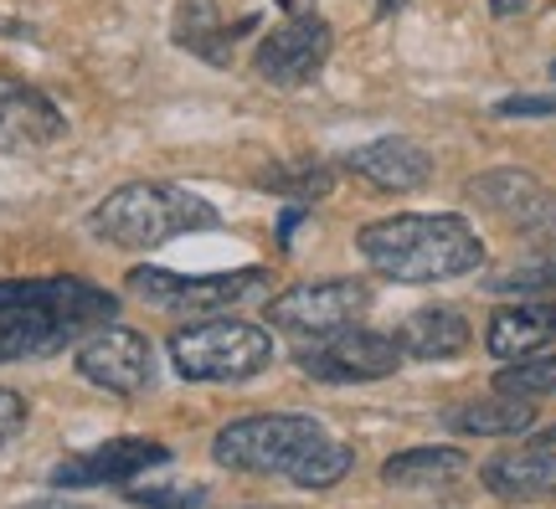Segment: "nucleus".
<instances>
[{
  "mask_svg": "<svg viewBox=\"0 0 556 509\" xmlns=\"http://www.w3.org/2000/svg\"><path fill=\"white\" fill-rule=\"evenodd\" d=\"M119 319V298L78 273L0 278V366H26Z\"/></svg>",
  "mask_w": 556,
  "mask_h": 509,
  "instance_id": "1",
  "label": "nucleus"
},
{
  "mask_svg": "<svg viewBox=\"0 0 556 509\" xmlns=\"http://www.w3.org/2000/svg\"><path fill=\"white\" fill-rule=\"evenodd\" d=\"M212 458L232 473L289 479L299 489H336L340 479L356 469V453L340 437H330L315 417H294V411L227 422L212 443Z\"/></svg>",
  "mask_w": 556,
  "mask_h": 509,
  "instance_id": "2",
  "label": "nucleus"
},
{
  "mask_svg": "<svg viewBox=\"0 0 556 509\" xmlns=\"http://www.w3.org/2000/svg\"><path fill=\"white\" fill-rule=\"evenodd\" d=\"M361 257L392 283H443L464 278L484 263L479 232L454 212H402L387 221L361 227Z\"/></svg>",
  "mask_w": 556,
  "mask_h": 509,
  "instance_id": "3",
  "label": "nucleus"
},
{
  "mask_svg": "<svg viewBox=\"0 0 556 509\" xmlns=\"http://www.w3.org/2000/svg\"><path fill=\"white\" fill-rule=\"evenodd\" d=\"M206 227H222L217 206L186 186H165V180H129L119 191H109L88 216V232L99 242L129 247V253H150V247H165V242L206 232Z\"/></svg>",
  "mask_w": 556,
  "mask_h": 509,
  "instance_id": "4",
  "label": "nucleus"
},
{
  "mask_svg": "<svg viewBox=\"0 0 556 509\" xmlns=\"http://www.w3.org/2000/svg\"><path fill=\"white\" fill-rule=\"evenodd\" d=\"M170 360L186 381H248L274 366V334L248 319H201L170 334Z\"/></svg>",
  "mask_w": 556,
  "mask_h": 509,
  "instance_id": "5",
  "label": "nucleus"
},
{
  "mask_svg": "<svg viewBox=\"0 0 556 509\" xmlns=\"http://www.w3.org/2000/svg\"><path fill=\"white\" fill-rule=\"evenodd\" d=\"M129 294L170 314H222L232 304L268 294V268H238V273H170V268H135Z\"/></svg>",
  "mask_w": 556,
  "mask_h": 509,
  "instance_id": "6",
  "label": "nucleus"
},
{
  "mask_svg": "<svg viewBox=\"0 0 556 509\" xmlns=\"http://www.w3.org/2000/svg\"><path fill=\"white\" fill-rule=\"evenodd\" d=\"M371 309V289L361 278H319V283H294L268 304L274 330H283L289 340H325V334L351 330L361 314Z\"/></svg>",
  "mask_w": 556,
  "mask_h": 509,
  "instance_id": "7",
  "label": "nucleus"
},
{
  "mask_svg": "<svg viewBox=\"0 0 556 509\" xmlns=\"http://www.w3.org/2000/svg\"><path fill=\"white\" fill-rule=\"evenodd\" d=\"M407 360L397 345V334L377 330H340L325 340H304L299 345V371L325 381V386H361V381H381Z\"/></svg>",
  "mask_w": 556,
  "mask_h": 509,
  "instance_id": "8",
  "label": "nucleus"
},
{
  "mask_svg": "<svg viewBox=\"0 0 556 509\" xmlns=\"http://www.w3.org/2000/svg\"><path fill=\"white\" fill-rule=\"evenodd\" d=\"M78 376L93 381L99 392L114 396H139L155 386V351L139 330H124V325H103V330L83 334L78 340Z\"/></svg>",
  "mask_w": 556,
  "mask_h": 509,
  "instance_id": "9",
  "label": "nucleus"
},
{
  "mask_svg": "<svg viewBox=\"0 0 556 509\" xmlns=\"http://www.w3.org/2000/svg\"><path fill=\"white\" fill-rule=\"evenodd\" d=\"M464 196L475 201L479 212L510 221L531 242H552L556 237V191H546L526 170H484V176H475L464 186Z\"/></svg>",
  "mask_w": 556,
  "mask_h": 509,
  "instance_id": "10",
  "label": "nucleus"
},
{
  "mask_svg": "<svg viewBox=\"0 0 556 509\" xmlns=\"http://www.w3.org/2000/svg\"><path fill=\"white\" fill-rule=\"evenodd\" d=\"M330 41H336L330 37V21L319 16V11H299V16H289L283 26H274L258 41L253 73L263 82H274V88H299V82H309L325 67Z\"/></svg>",
  "mask_w": 556,
  "mask_h": 509,
  "instance_id": "11",
  "label": "nucleus"
},
{
  "mask_svg": "<svg viewBox=\"0 0 556 509\" xmlns=\"http://www.w3.org/2000/svg\"><path fill=\"white\" fill-rule=\"evenodd\" d=\"M170 458L165 443L155 437H109L99 448L73 453L52 469V489H99V484H135L144 469H160Z\"/></svg>",
  "mask_w": 556,
  "mask_h": 509,
  "instance_id": "12",
  "label": "nucleus"
},
{
  "mask_svg": "<svg viewBox=\"0 0 556 509\" xmlns=\"http://www.w3.org/2000/svg\"><path fill=\"white\" fill-rule=\"evenodd\" d=\"M67 135L62 109L41 88L0 73V155H31Z\"/></svg>",
  "mask_w": 556,
  "mask_h": 509,
  "instance_id": "13",
  "label": "nucleus"
},
{
  "mask_svg": "<svg viewBox=\"0 0 556 509\" xmlns=\"http://www.w3.org/2000/svg\"><path fill=\"white\" fill-rule=\"evenodd\" d=\"M484 489L495 499H510V505H546L556 499V448L552 443H536V448H510L495 453L484 469Z\"/></svg>",
  "mask_w": 556,
  "mask_h": 509,
  "instance_id": "14",
  "label": "nucleus"
},
{
  "mask_svg": "<svg viewBox=\"0 0 556 509\" xmlns=\"http://www.w3.org/2000/svg\"><path fill=\"white\" fill-rule=\"evenodd\" d=\"M345 170L361 180H371L381 191H422L428 180H433V155L413 144V139L402 135H387V139H371V144H361L345 155Z\"/></svg>",
  "mask_w": 556,
  "mask_h": 509,
  "instance_id": "15",
  "label": "nucleus"
},
{
  "mask_svg": "<svg viewBox=\"0 0 556 509\" xmlns=\"http://www.w3.org/2000/svg\"><path fill=\"white\" fill-rule=\"evenodd\" d=\"M552 340H556V304H546V298H520V304L495 309L490 334H484L495 360H526V355L546 351Z\"/></svg>",
  "mask_w": 556,
  "mask_h": 509,
  "instance_id": "16",
  "label": "nucleus"
},
{
  "mask_svg": "<svg viewBox=\"0 0 556 509\" xmlns=\"http://www.w3.org/2000/svg\"><path fill=\"white\" fill-rule=\"evenodd\" d=\"M253 26H258V16H242L238 26H227L217 11V0H180L170 37H176V47H186V52L227 67V62H232V41H238L242 31H253Z\"/></svg>",
  "mask_w": 556,
  "mask_h": 509,
  "instance_id": "17",
  "label": "nucleus"
},
{
  "mask_svg": "<svg viewBox=\"0 0 556 509\" xmlns=\"http://www.w3.org/2000/svg\"><path fill=\"white\" fill-rule=\"evenodd\" d=\"M397 345L407 360H448L469 345V319L454 304H433V309H417L402 319Z\"/></svg>",
  "mask_w": 556,
  "mask_h": 509,
  "instance_id": "18",
  "label": "nucleus"
},
{
  "mask_svg": "<svg viewBox=\"0 0 556 509\" xmlns=\"http://www.w3.org/2000/svg\"><path fill=\"white\" fill-rule=\"evenodd\" d=\"M464 437H516V432L536 428V402L531 396H490V402H464L443 417Z\"/></svg>",
  "mask_w": 556,
  "mask_h": 509,
  "instance_id": "19",
  "label": "nucleus"
},
{
  "mask_svg": "<svg viewBox=\"0 0 556 509\" xmlns=\"http://www.w3.org/2000/svg\"><path fill=\"white\" fill-rule=\"evenodd\" d=\"M464 469H469V458L458 448H407L381 463V479H387L392 489H433V484L458 479Z\"/></svg>",
  "mask_w": 556,
  "mask_h": 509,
  "instance_id": "20",
  "label": "nucleus"
},
{
  "mask_svg": "<svg viewBox=\"0 0 556 509\" xmlns=\"http://www.w3.org/2000/svg\"><path fill=\"white\" fill-rule=\"evenodd\" d=\"M263 186H268V191H278V196L319 201V196H330L336 170H330V165H315V160H304V165H278V170H268V176H263Z\"/></svg>",
  "mask_w": 556,
  "mask_h": 509,
  "instance_id": "21",
  "label": "nucleus"
},
{
  "mask_svg": "<svg viewBox=\"0 0 556 509\" xmlns=\"http://www.w3.org/2000/svg\"><path fill=\"white\" fill-rule=\"evenodd\" d=\"M495 392H505V396H556V355L505 366V371L495 376Z\"/></svg>",
  "mask_w": 556,
  "mask_h": 509,
  "instance_id": "22",
  "label": "nucleus"
},
{
  "mask_svg": "<svg viewBox=\"0 0 556 509\" xmlns=\"http://www.w3.org/2000/svg\"><path fill=\"white\" fill-rule=\"evenodd\" d=\"M490 294H546L556 289V257H531V263H516L500 278H484Z\"/></svg>",
  "mask_w": 556,
  "mask_h": 509,
  "instance_id": "23",
  "label": "nucleus"
},
{
  "mask_svg": "<svg viewBox=\"0 0 556 509\" xmlns=\"http://www.w3.org/2000/svg\"><path fill=\"white\" fill-rule=\"evenodd\" d=\"M129 499L144 509H201L206 484H129Z\"/></svg>",
  "mask_w": 556,
  "mask_h": 509,
  "instance_id": "24",
  "label": "nucleus"
},
{
  "mask_svg": "<svg viewBox=\"0 0 556 509\" xmlns=\"http://www.w3.org/2000/svg\"><path fill=\"white\" fill-rule=\"evenodd\" d=\"M500 118H546L556 114V93H516V99H505L495 109Z\"/></svg>",
  "mask_w": 556,
  "mask_h": 509,
  "instance_id": "25",
  "label": "nucleus"
},
{
  "mask_svg": "<svg viewBox=\"0 0 556 509\" xmlns=\"http://www.w3.org/2000/svg\"><path fill=\"white\" fill-rule=\"evenodd\" d=\"M21 428H26V402H21L16 392H5V386H0V448H5Z\"/></svg>",
  "mask_w": 556,
  "mask_h": 509,
  "instance_id": "26",
  "label": "nucleus"
},
{
  "mask_svg": "<svg viewBox=\"0 0 556 509\" xmlns=\"http://www.w3.org/2000/svg\"><path fill=\"white\" fill-rule=\"evenodd\" d=\"M526 5H531V0H490V11H495V16H520Z\"/></svg>",
  "mask_w": 556,
  "mask_h": 509,
  "instance_id": "27",
  "label": "nucleus"
},
{
  "mask_svg": "<svg viewBox=\"0 0 556 509\" xmlns=\"http://www.w3.org/2000/svg\"><path fill=\"white\" fill-rule=\"evenodd\" d=\"M21 509H93V505H73V499H31V505Z\"/></svg>",
  "mask_w": 556,
  "mask_h": 509,
  "instance_id": "28",
  "label": "nucleus"
},
{
  "mask_svg": "<svg viewBox=\"0 0 556 509\" xmlns=\"http://www.w3.org/2000/svg\"><path fill=\"white\" fill-rule=\"evenodd\" d=\"M397 5H407V0H377V16H392Z\"/></svg>",
  "mask_w": 556,
  "mask_h": 509,
  "instance_id": "29",
  "label": "nucleus"
},
{
  "mask_svg": "<svg viewBox=\"0 0 556 509\" xmlns=\"http://www.w3.org/2000/svg\"><path fill=\"white\" fill-rule=\"evenodd\" d=\"M541 443H552V448H556V428H552V432H546V437H541Z\"/></svg>",
  "mask_w": 556,
  "mask_h": 509,
  "instance_id": "30",
  "label": "nucleus"
},
{
  "mask_svg": "<svg viewBox=\"0 0 556 509\" xmlns=\"http://www.w3.org/2000/svg\"><path fill=\"white\" fill-rule=\"evenodd\" d=\"M552 82H556V62H552Z\"/></svg>",
  "mask_w": 556,
  "mask_h": 509,
  "instance_id": "31",
  "label": "nucleus"
},
{
  "mask_svg": "<svg viewBox=\"0 0 556 509\" xmlns=\"http://www.w3.org/2000/svg\"><path fill=\"white\" fill-rule=\"evenodd\" d=\"M253 509H263V505H253Z\"/></svg>",
  "mask_w": 556,
  "mask_h": 509,
  "instance_id": "32",
  "label": "nucleus"
}]
</instances>
